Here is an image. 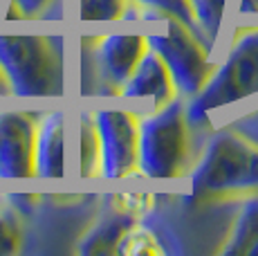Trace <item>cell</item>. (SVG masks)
Listing matches in <instances>:
<instances>
[{"mask_svg": "<svg viewBox=\"0 0 258 256\" xmlns=\"http://www.w3.org/2000/svg\"><path fill=\"white\" fill-rule=\"evenodd\" d=\"M0 70L16 99H61L68 90L66 41L56 34L0 32Z\"/></svg>", "mask_w": 258, "mask_h": 256, "instance_id": "2", "label": "cell"}, {"mask_svg": "<svg viewBox=\"0 0 258 256\" xmlns=\"http://www.w3.org/2000/svg\"><path fill=\"white\" fill-rule=\"evenodd\" d=\"M38 115L27 108H0V180L36 178L34 144Z\"/></svg>", "mask_w": 258, "mask_h": 256, "instance_id": "8", "label": "cell"}, {"mask_svg": "<svg viewBox=\"0 0 258 256\" xmlns=\"http://www.w3.org/2000/svg\"><path fill=\"white\" fill-rule=\"evenodd\" d=\"M146 52V32H108L94 38L92 63L103 95L117 97L119 88L131 77Z\"/></svg>", "mask_w": 258, "mask_h": 256, "instance_id": "7", "label": "cell"}, {"mask_svg": "<svg viewBox=\"0 0 258 256\" xmlns=\"http://www.w3.org/2000/svg\"><path fill=\"white\" fill-rule=\"evenodd\" d=\"M23 249L21 216L7 205H0V256H14Z\"/></svg>", "mask_w": 258, "mask_h": 256, "instance_id": "17", "label": "cell"}, {"mask_svg": "<svg viewBox=\"0 0 258 256\" xmlns=\"http://www.w3.org/2000/svg\"><path fill=\"white\" fill-rule=\"evenodd\" d=\"M151 194H112L108 198L106 209L97 220L88 227L77 245L79 254L97 256V254H115L117 240L123 229L135 220H142L151 211Z\"/></svg>", "mask_w": 258, "mask_h": 256, "instance_id": "9", "label": "cell"}, {"mask_svg": "<svg viewBox=\"0 0 258 256\" xmlns=\"http://www.w3.org/2000/svg\"><path fill=\"white\" fill-rule=\"evenodd\" d=\"M258 95V25H240L234 32L225 56L213 63L202 90L186 99L193 126L209 119L211 112L236 106Z\"/></svg>", "mask_w": 258, "mask_h": 256, "instance_id": "3", "label": "cell"}, {"mask_svg": "<svg viewBox=\"0 0 258 256\" xmlns=\"http://www.w3.org/2000/svg\"><path fill=\"white\" fill-rule=\"evenodd\" d=\"M240 14H247V16H249V14H258V0H240Z\"/></svg>", "mask_w": 258, "mask_h": 256, "instance_id": "20", "label": "cell"}, {"mask_svg": "<svg viewBox=\"0 0 258 256\" xmlns=\"http://www.w3.org/2000/svg\"><path fill=\"white\" fill-rule=\"evenodd\" d=\"M177 97L180 95L175 90V83H173L166 63L153 47H148V52L142 56L131 77L119 88L115 99L133 108L137 115H144V112L166 106Z\"/></svg>", "mask_w": 258, "mask_h": 256, "instance_id": "10", "label": "cell"}, {"mask_svg": "<svg viewBox=\"0 0 258 256\" xmlns=\"http://www.w3.org/2000/svg\"><path fill=\"white\" fill-rule=\"evenodd\" d=\"M77 173L81 178H99V142L92 110H81L77 121Z\"/></svg>", "mask_w": 258, "mask_h": 256, "instance_id": "14", "label": "cell"}, {"mask_svg": "<svg viewBox=\"0 0 258 256\" xmlns=\"http://www.w3.org/2000/svg\"><path fill=\"white\" fill-rule=\"evenodd\" d=\"M142 21L160 23V27L146 32L148 47H153L166 63L177 95L184 101L196 97L207 83L216 63L211 58V47L202 41L196 29L184 25L175 16L144 9Z\"/></svg>", "mask_w": 258, "mask_h": 256, "instance_id": "5", "label": "cell"}, {"mask_svg": "<svg viewBox=\"0 0 258 256\" xmlns=\"http://www.w3.org/2000/svg\"><path fill=\"white\" fill-rule=\"evenodd\" d=\"M131 3L137 5V7H142V9H148V12H162V14H168V16H175V18H180L184 25H188L191 29L198 32L196 21H193V14H191V9H188L186 0H131Z\"/></svg>", "mask_w": 258, "mask_h": 256, "instance_id": "18", "label": "cell"}, {"mask_svg": "<svg viewBox=\"0 0 258 256\" xmlns=\"http://www.w3.org/2000/svg\"><path fill=\"white\" fill-rule=\"evenodd\" d=\"M182 97L157 110L140 115L137 175L151 180H177L193 162V133Z\"/></svg>", "mask_w": 258, "mask_h": 256, "instance_id": "4", "label": "cell"}, {"mask_svg": "<svg viewBox=\"0 0 258 256\" xmlns=\"http://www.w3.org/2000/svg\"><path fill=\"white\" fill-rule=\"evenodd\" d=\"M186 5L193 14V21H196L202 41L213 47L220 36V27L225 23L229 0H186Z\"/></svg>", "mask_w": 258, "mask_h": 256, "instance_id": "15", "label": "cell"}, {"mask_svg": "<svg viewBox=\"0 0 258 256\" xmlns=\"http://www.w3.org/2000/svg\"><path fill=\"white\" fill-rule=\"evenodd\" d=\"M36 178L58 180L68 173V112L49 108L38 115L36 144H34Z\"/></svg>", "mask_w": 258, "mask_h": 256, "instance_id": "11", "label": "cell"}, {"mask_svg": "<svg viewBox=\"0 0 258 256\" xmlns=\"http://www.w3.org/2000/svg\"><path fill=\"white\" fill-rule=\"evenodd\" d=\"M131 0H77L79 23H119L126 21Z\"/></svg>", "mask_w": 258, "mask_h": 256, "instance_id": "16", "label": "cell"}, {"mask_svg": "<svg viewBox=\"0 0 258 256\" xmlns=\"http://www.w3.org/2000/svg\"><path fill=\"white\" fill-rule=\"evenodd\" d=\"M171 249L164 243L162 234L144 220H135L128 225L123 234L119 236L115 247V254L121 256H164Z\"/></svg>", "mask_w": 258, "mask_h": 256, "instance_id": "13", "label": "cell"}, {"mask_svg": "<svg viewBox=\"0 0 258 256\" xmlns=\"http://www.w3.org/2000/svg\"><path fill=\"white\" fill-rule=\"evenodd\" d=\"M222 256H258V196L242 203L225 243L218 247Z\"/></svg>", "mask_w": 258, "mask_h": 256, "instance_id": "12", "label": "cell"}, {"mask_svg": "<svg viewBox=\"0 0 258 256\" xmlns=\"http://www.w3.org/2000/svg\"><path fill=\"white\" fill-rule=\"evenodd\" d=\"M18 9H21L23 18L29 21V18H38L47 12L49 7L54 5V0H12Z\"/></svg>", "mask_w": 258, "mask_h": 256, "instance_id": "19", "label": "cell"}, {"mask_svg": "<svg viewBox=\"0 0 258 256\" xmlns=\"http://www.w3.org/2000/svg\"><path fill=\"white\" fill-rule=\"evenodd\" d=\"M186 175L196 205H227L256 198L258 140L238 126L213 131Z\"/></svg>", "mask_w": 258, "mask_h": 256, "instance_id": "1", "label": "cell"}, {"mask_svg": "<svg viewBox=\"0 0 258 256\" xmlns=\"http://www.w3.org/2000/svg\"><path fill=\"white\" fill-rule=\"evenodd\" d=\"M5 97H12V92H9V83H7V79H5L3 70H0V99H5Z\"/></svg>", "mask_w": 258, "mask_h": 256, "instance_id": "21", "label": "cell"}, {"mask_svg": "<svg viewBox=\"0 0 258 256\" xmlns=\"http://www.w3.org/2000/svg\"><path fill=\"white\" fill-rule=\"evenodd\" d=\"M99 142V178L126 180L137 175L140 115L126 103H101L92 110Z\"/></svg>", "mask_w": 258, "mask_h": 256, "instance_id": "6", "label": "cell"}]
</instances>
